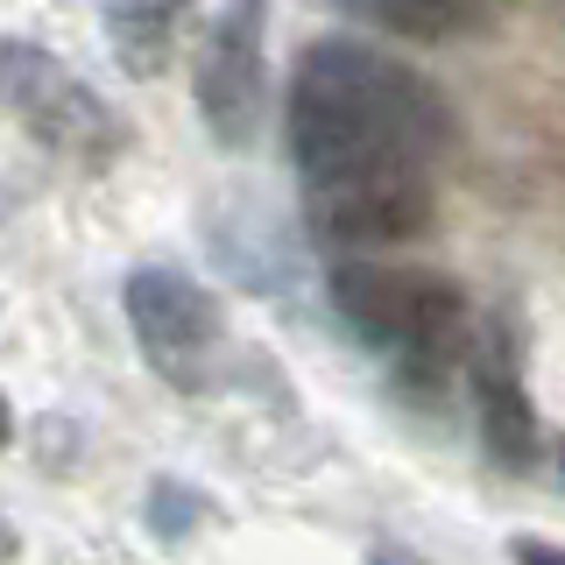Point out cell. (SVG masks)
I'll use <instances>...</instances> for the list:
<instances>
[{
    "label": "cell",
    "mask_w": 565,
    "mask_h": 565,
    "mask_svg": "<svg viewBox=\"0 0 565 565\" xmlns=\"http://www.w3.org/2000/svg\"><path fill=\"white\" fill-rule=\"evenodd\" d=\"M282 135L311 191L353 170H431V156L452 141V106L417 64L361 35H318L290 71Z\"/></svg>",
    "instance_id": "6da1fadb"
},
{
    "label": "cell",
    "mask_w": 565,
    "mask_h": 565,
    "mask_svg": "<svg viewBox=\"0 0 565 565\" xmlns=\"http://www.w3.org/2000/svg\"><path fill=\"white\" fill-rule=\"evenodd\" d=\"M332 311L367 347L396 353L411 382H438L467 361V297L438 269H396V262H332Z\"/></svg>",
    "instance_id": "7a4b0ae2"
},
{
    "label": "cell",
    "mask_w": 565,
    "mask_h": 565,
    "mask_svg": "<svg viewBox=\"0 0 565 565\" xmlns=\"http://www.w3.org/2000/svg\"><path fill=\"white\" fill-rule=\"evenodd\" d=\"M0 106H8L50 156L85 163V170H99L106 156H120V141H128L120 120H114V106H106L64 57H50L43 43H29V35H0Z\"/></svg>",
    "instance_id": "3957f363"
},
{
    "label": "cell",
    "mask_w": 565,
    "mask_h": 565,
    "mask_svg": "<svg viewBox=\"0 0 565 565\" xmlns=\"http://www.w3.org/2000/svg\"><path fill=\"white\" fill-rule=\"evenodd\" d=\"M120 305H128V332H135L141 361H149L170 388H205L212 382L226 318H220V297H212L191 269L149 262V269H135L120 282Z\"/></svg>",
    "instance_id": "277c9868"
},
{
    "label": "cell",
    "mask_w": 565,
    "mask_h": 565,
    "mask_svg": "<svg viewBox=\"0 0 565 565\" xmlns=\"http://www.w3.org/2000/svg\"><path fill=\"white\" fill-rule=\"evenodd\" d=\"M305 220L326 247H396L424 241L438 220L431 170H353L305 191Z\"/></svg>",
    "instance_id": "5b68a950"
},
{
    "label": "cell",
    "mask_w": 565,
    "mask_h": 565,
    "mask_svg": "<svg viewBox=\"0 0 565 565\" xmlns=\"http://www.w3.org/2000/svg\"><path fill=\"white\" fill-rule=\"evenodd\" d=\"M191 93H199L205 135L226 141V149H247L262 135V114H269V14L226 8L199 43Z\"/></svg>",
    "instance_id": "8992f818"
},
{
    "label": "cell",
    "mask_w": 565,
    "mask_h": 565,
    "mask_svg": "<svg viewBox=\"0 0 565 565\" xmlns=\"http://www.w3.org/2000/svg\"><path fill=\"white\" fill-rule=\"evenodd\" d=\"M467 382H473V411H481L488 459L509 467V473H530L537 452H544V424H537V403H530L516 340H509L502 326H481L467 340Z\"/></svg>",
    "instance_id": "52a82bcc"
},
{
    "label": "cell",
    "mask_w": 565,
    "mask_h": 565,
    "mask_svg": "<svg viewBox=\"0 0 565 565\" xmlns=\"http://www.w3.org/2000/svg\"><path fill=\"white\" fill-rule=\"evenodd\" d=\"M177 22H184L177 8H106V43L120 50V64L135 78H156L177 43Z\"/></svg>",
    "instance_id": "ba28073f"
},
{
    "label": "cell",
    "mask_w": 565,
    "mask_h": 565,
    "mask_svg": "<svg viewBox=\"0 0 565 565\" xmlns=\"http://www.w3.org/2000/svg\"><path fill=\"white\" fill-rule=\"evenodd\" d=\"M199 509H205V502H199L191 488H177V481H156V488H149V530H156L163 544L184 537V530L199 523Z\"/></svg>",
    "instance_id": "9c48e42d"
},
{
    "label": "cell",
    "mask_w": 565,
    "mask_h": 565,
    "mask_svg": "<svg viewBox=\"0 0 565 565\" xmlns=\"http://www.w3.org/2000/svg\"><path fill=\"white\" fill-rule=\"evenodd\" d=\"M375 22L388 29V35H459V29H481V14H452V8H438V14H403V8H382Z\"/></svg>",
    "instance_id": "30bf717a"
},
{
    "label": "cell",
    "mask_w": 565,
    "mask_h": 565,
    "mask_svg": "<svg viewBox=\"0 0 565 565\" xmlns=\"http://www.w3.org/2000/svg\"><path fill=\"white\" fill-rule=\"evenodd\" d=\"M509 558H516V565H565V552H558L552 537H516V544H509Z\"/></svg>",
    "instance_id": "8fae6325"
},
{
    "label": "cell",
    "mask_w": 565,
    "mask_h": 565,
    "mask_svg": "<svg viewBox=\"0 0 565 565\" xmlns=\"http://www.w3.org/2000/svg\"><path fill=\"white\" fill-rule=\"evenodd\" d=\"M14 552H22V537H14V530L0 523V558H14Z\"/></svg>",
    "instance_id": "7c38bea8"
},
{
    "label": "cell",
    "mask_w": 565,
    "mask_h": 565,
    "mask_svg": "<svg viewBox=\"0 0 565 565\" xmlns=\"http://www.w3.org/2000/svg\"><path fill=\"white\" fill-rule=\"evenodd\" d=\"M8 431H14V411H8V396H0V446H8Z\"/></svg>",
    "instance_id": "4fadbf2b"
},
{
    "label": "cell",
    "mask_w": 565,
    "mask_h": 565,
    "mask_svg": "<svg viewBox=\"0 0 565 565\" xmlns=\"http://www.w3.org/2000/svg\"><path fill=\"white\" fill-rule=\"evenodd\" d=\"M375 565H417L411 552H375Z\"/></svg>",
    "instance_id": "5bb4252c"
}]
</instances>
